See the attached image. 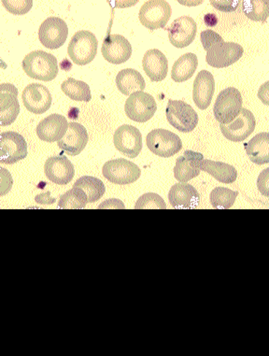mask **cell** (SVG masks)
Wrapping results in <instances>:
<instances>
[{"label":"cell","mask_w":269,"mask_h":356,"mask_svg":"<svg viewBox=\"0 0 269 356\" xmlns=\"http://www.w3.org/2000/svg\"><path fill=\"white\" fill-rule=\"evenodd\" d=\"M243 97L235 87H228L217 97L213 113L221 124L232 123L243 110Z\"/></svg>","instance_id":"obj_3"},{"label":"cell","mask_w":269,"mask_h":356,"mask_svg":"<svg viewBox=\"0 0 269 356\" xmlns=\"http://www.w3.org/2000/svg\"><path fill=\"white\" fill-rule=\"evenodd\" d=\"M172 13L170 5L164 0H149L141 6L138 18L149 31L165 29Z\"/></svg>","instance_id":"obj_6"},{"label":"cell","mask_w":269,"mask_h":356,"mask_svg":"<svg viewBox=\"0 0 269 356\" xmlns=\"http://www.w3.org/2000/svg\"><path fill=\"white\" fill-rule=\"evenodd\" d=\"M201 42H202L203 48L205 49L206 51L209 50L211 46L215 45L216 43L222 42L224 39L215 31H202L200 34Z\"/></svg>","instance_id":"obj_36"},{"label":"cell","mask_w":269,"mask_h":356,"mask_svg":"<svg viewBox=\"0 0 269 356\" xmlns=\"http://www.w3.org/2000/svg\"><path fill=\"white\" fill-rule=\"evenodd\" d=\"M101 53L105 60L113 65L126 63L132 56V46L122 35L108 34L103 42Z\"/></svg>","instance_id":"obj_15"},{"label":"cell","mask_w":269,"mask_h":356,"mask_svg":"<svg viewBox=\"0 0 269 356\" xmlns=\"http://www.w3.org/2000/svg\"><path fill=\"white\" fill-rule=\"evenodd\" d=\"M69 124L66 117L56 113L51 114L38 124V137L45 143H58L66 135Z\"/></svg>","instance_id":"obj_20"},{"label":"cell","mask_w":269,"mask_h":356,"mask_svg":"<svg viewBox=\"0 0 269 356\" xmlns=\"http://www.w3.org/2000/svg\"><path fill=\"white\" fill-rule=\"evenodd\" d=\"M27 156V143L21 134L7 131L0 134V163L13 165Z\"/></svg>","instance_id":"obj_10"},{"label":"cell","mask_w":269,"mask_h":356,"mask_svg":"<svg viewBox=\"0 0 269 356\" xmlns=\"http://www.w3.org/2000/svg\"><path fill=\"white\" fill-rule=\"evenodd\" d=\"M257 188L261 194L269 197V168L263 170L258 177Z\"/></svg>","instance_id":"obj_37"},{"label":"cell","mask_w":269,"mask_h":356,"mask_svg":"<svg viewBox=\"0 0 269 356\" xmlns=\"http://www.w3.org/2000/svg\"><path fill=\"white\" fill-rule=\"evenodd\" d=\"M97 46L99 42L92 32L78 31L70 40L67 54L73 63L78 66H85L91 63L96 57Z\"/></svg>","instance_id":"obj_2"},{"label":"cell","mask_w":269,"mask_h":356,"mask_svg":"<svg viewBox=\"0 0 269 356\" xmlns=\"http://www.w3.org/2000/svg\"><path fill=\"white\" fill-rule=\"evenodd\" d=\"M146 144L149 150L157 156L172 157L183 149V143L175 133L167 129H154L147 135Z\"/></svg>","instance_id":"obj_4"},{"label":"cell","mask_w":269,"mask_h":356,"mask_svg":"<svg viewBox=\"0 0 269 356\" xmlns=\"http://www.w3.org/2000/svg\"><path fill=\"white\" fill-rule=\"evenodd\" d=\"M116 86L124 96H131L136 92H143L146 83L142 75L138 70L126 69L117 74Z\"/></svg>","instance_id":"obj_25"},{"label":"cell","mask_w":269,"mask_h":356,"mask_svg":"<svg viewBox=\"0 0 269 356\" xmlns=\"http://www.w3.org/2000/svg\"><path fill=\"white\" fill-rule=\"evenodd\" d=\"M0 170H1V193H0V195L2 197V195L9 193L10 188H12L13 179L9 171L3 168H0Z\"/></svg>","instance_id":"obj_39"},{"label":"cell","mask_w":269,"mask_h":356,"mask_svg":"<svg viewBox=\"0 0 269 356\" xmlns=\"http://www.w3.org/2000/svg\"><path fill=\"white\" fill-rule=\"evenodd\" d=\"M168 200L177 210H194L199 206L200 195L191 184H177L171 187Z\"/></svg>","instance_id":"obj_22"},{"label":"cell","mask_w":269,"mask_h":356,"mask_svg":"<svg viewBox=\"0 0 269 356\" xmlns=\"http://www.w3.org/2000/svg\"><path fill=\"white\" fill-rule=\"evenodd\" d=\"M89 135L85 127L78 123H70L66 135L57 143L59 148L67 156H79L88 143Z\"/></svg>","instance_id":"obj_21"},{"label":"cell","mask_w":269,"mask_h":356,"mask_svg":"<svg viewBox=\"0 0 269 356\" xmlns=\"http://www.w3.org/2000/svg\"><path fill=\"white\" fill-rule=\"evenodd\" d=\"M49 195H50V192H47L46 194L37 195L35 200H36V202L39 204H51V201L49 200H53L54 198L49 197Z\"/></svg>","instance_id":"obj_42"},{"label":"cell","mask_w":269,"mask_h":356,"mask_svg":"<svg viewBox=\"0 0 269 356\" xmlns=\"http://www.w3.org/2000/svg\"><path fill=\"white\" fill-rule=\"evenodd\" d=\"M99 209V210H103V209H118V210L122 209V210H124L126 207H124V204L122 201L113 198V200H108L100 204Z\"/></svg>","instance_id":"obj_40"},{"label":"cell","mask_w":269,"mask_h":356,"mask_svg":"<svg viewBox=\"0 0 269 356\" xmlns=\"http://www.w3.org/2000/svg\"><path fill=\"white\" fill-rule=\"evenodd\" d=\"M22 67L28 77L43 81L54 80L59 72L56 57L44 51H34L27 54Z\"/></svg>","instance_id":"obj_1"},{"label":"cell","mask_w":269,"mask_h":356,"mask_svg":"<svg viewBox=\"0 0 269 356\" xmlns=\"http://www.w3.org/2000/svg\"><path fill=\"white\" fill-rule=\"evenodd\" d=\"M256 127L254 115L252 111L243 108L232 123L220 124L222 135L233 143H241L247 140L254 132Z\"/></svg>","instance_id":"obj_13"},{"label":"cell","mask_w":269,"mask_h":356,"mask_svg":"<svg viewBox=\"0 0 269 356\" xmlns=\"http://www.w3.org/2000/svg\"><path fill=\"white\" fill-rule=\"evenodd\" d=\"M238 195V192L232 191L225 187H217L211 191L209 200L211 206L216 210H228L232 208Z\"/></svg>","instance_id":"obj_32"},{"label":"cell","mask_w":269,"mask_h":356,"mask_svg":"<svg viewBox=\"0 0 269 356\" xmlns=\"http://www.w3.org/2000/svg\"><path fill=\"white\" fill-rule=\"evenodd\" d=\"M144 72L152 81H162L167 78L168 61L165 54L157 49L147 51L142 60Z\"/></svg>","instance_id":"obj_24"},{"label":"cell","mask_w":269,"mask_h":356,"mask_svg":"<svg viewBox=\"0 0 269 356\" xmlns=\"http://www.w3.org/2000/svg\"><path fill=\"white\" fill-rule=\"evenodd\" d=\"M20 113L18 89L12 83L0 84V124L10 126Z\"/></svg>","instance_id":"obj_16"},{"label":"cell","mask_w":269,"mask_h":356,"mask_svg":"<svg viewBox=\"0 0 269 356\" xmlns=\"http://www.w3.org/2000/svg\"><path fill=\"white\" fill-rule=\"evenodd\" d=\"M157 111L156 99L145 92H136L127 99L124 111L130 120L146 123L153 118Z\"/></svg>","instance_id":"obj_8"},{"label":"cell","mask_w":269,"mask_h":356,"mask_svg":"<svg viewBox=\"0 0 269 356\" xmlns=\"http://www.w3.org/2000/svg\"><path fill=\"white\" fill-rule=\"evenodd\" d=\"M88 203V197L85 193L77 187L60 197L58 207L62 210H83Z\"/></svg>","instance_id":"obj_31"},{"label":"cell","mask_w":269,"mask_h":356,"mask_svg":"<svg viewBox=\"0 0 269 356\" xmlns=\"http://www.w3.org/2000/svg\"><path fill=\"white\" fill-rule=\"evenodd\" d=\"M113 143L117 150L129 159H136L142 150V135L137 127L129 124L117 129Z\"/></svg>","instance_id":"obj_12"},{"label":"cell","mask_w":269,"mask_h":356,"mask_svg":"<svg viewBox=\"0 0 269 356\" xmlns=\"http://www.w3.org/2000/svg\"><path fill=\"white\" fill-rule=\"evenodd\" d=\"M201 170L205 171L222 184L235 183L238 178V171L229 164L224 162L213 161L204 159L201 165Z\"/></svg>","instance_id":"obj_27"},{"label":"cell","mask_w":269,"mask_h":356,"mask_svg":"<svg viewBox=\"0 0 269 356\" xmlns=\"http://www.w3.org/2000/svg\"><path fill=\"white\" fill-rule=\"evenodd\" d=\"M204 160L202 154L188 150L176 160L174 177L181 184H187L200 174Z\"/></svg>","instance_id":"obj_19"},{"label":"cell","mask_w":269,"mask_h":356,"mask_svg":"<svg viewBox=\"0 0 269 356\" xmlns=\"http://www.w3.org/2000/svg\"><path fill=\"white\" fill-rule=\"evenodd\" d=\"M197 67L198 59L195 54H184L174 63L171 70V79L176 83L188 81L195 74Z\"/></svg>","instance_id":"obj_28"},{"label":"cell","mask_w":269,"mask_h":356,"mask_svg":"<svg viewBox=\"0 0 269 356\" xmlns=\"http://www.w3.org/2000/svg\"><path fill=\"white\" fill-rule=\"evenodd\" d=\"M24 107L30 113L42 114L51 108V95L47 87L40 83H31L27 86L22 94Z\"/></svg>","instance_id":"obj_17"},{"label":"cell","mask_w":269,"mask_h":356,"mask_svg":"<svg viewBox=\"0 0 269 356\" xmlns=\"http://www.w3.org/2000/svg\"><path fill=\"white\" fill-rule=\"evenodd\" d=\"M243 53V46L222 40L206 51V61L211 67L224 69L238 62Z\"/></svg>","instance_id":"obj_9"},{"label":"cell","mask_w":269,"mask_h":356,"mask_svg":"<svg viewBox=\"0 0 269 356\" xmlns=\"http://www.w3.org/2000/svg\"><path fill=\"white\" fill-rule=\"evenodd\" d=\"M2 4L8 12L15 15H26L33 7V1L31 0H3Z\"/></svg>","instance_id":"obj_35"},{"label":"cell","mask_w":269,"mask_h":356,"mask_svg":"<svg viewBox=\"0 0 269 356\" xmlns=\"http://www.w3.org/2000/svg\"><path fill=\"white\" fill-rule=\"evenodd\" d=\"M102 173L111 183L119 184V186H127L140 179L141 170L135 163L120 159L105 163Z\"/></svg>","instance_id":"obj_7"},{"label":"cell","mask_w":269,"mask_h":356,"mask_svg":"<svg viewBox=\"0 0 269 356\" xmlns=\"http://www.w3.org/2000/svg\"><path fill=\"white\" fill-rule=\"evenodd\" d=\"M168 32V39L174 47L183 49L188 47L195 39L197 26L190 16L177 18L170 26L165 27Z\"/></svg>","instance_id":"obj_14"},{"label":"cell","mask_w":269,"mask_h":356,"mask_svg":"<svg viewBox=\"0 0 269 356\" xmlns=\"http://www.w3.org/2000/svg\"><path fill=\"white\" fill-rule=\"evenodd\" d=\"M211 5L215 9L224 13L234 12L238 8L241 2L238 0H229V1H211Z\"/></svg>","instance_id":"obj_38"},{"label":"cell","mask_w":269,"mask_h":356,"mask_svg":"<svg viewBox=\"0 0 269 356\" xmlns=\"http://www.w3.org/2000/svg\"><path fill=\"white\" fill-rule=\"evenodd\" d=\"M245 151L250 160L256 165H266L269 163V132H262L255 135L245 144Z\"/></svg>","instance_id":"obj_26"},{"label":"cell","mask_w":269,"mask_h":356,"mask_svg":"<svg viewBox=\"0 0 269 356\" xmlns=\"http://www.w3.org/2000/svg\"><path fill=\"white\" fill-rule=\"evenodd\" d=\"M61 90L67 97L75 102H89L92 99L90 87L83 81L69 78L61 84Z\"/></svg>","instance_id":"obj_30"},{"label":"cell","mask_w":269,"mask_h":356,"mask_svg":"<svg viewBox=\"0 0 269 356\" xmlns=\"http://www.w3.org/2000/svg\"><path fill=\"white\" fill-rule=\"evenodd\" d=\"M205 23L208 26H214L218 23V18L216 17L215 15H206L205 16Z\"/></svg>","instance_id":"obj_43"},{"label":"cell","mask_w":269,"mask_h":356,"mask_svg":"<svg viewBox=\"0 0 269 356\" xmlns=\"http://www.w3.org/2000/svg\"><path fill=\"white\" fill-rule=\"evenodd\" d=\"M165 114L168 123L179 132H192L197 126V111L181 100H168Z\"/></svg>","instance_id":"obj_5"},{"label":"cell","mask_w":269,"mask_h":356,"mask_svg":"<svg viewBox=\"0 0 269 356\" xmlns=\"http://www.w3.org/2000/svg\"><path fill=\"white\" fill-rule=\"evenodd\" d=\"M215 91V81L208 70H201L194 81L193 99L198 108L206 110L213 100Z\"/></svg>","instance_id":"obj_23"},{"label":"cell","mask_w":269,"mask_h":356,"mask_svg":"<svg viewBox=\"0 0 269 356\" xmlns=\"http://www.w3.org/2000/svg\"><path fill=\"white\" fill-rule=\"evenodd\" d=\"M258 97L263 104L269 106V81L261 86L258 91Z\"/></svg>","instance_id":"obj_41"},{"label":"cell","mask_w":269,"mask_h":356,"mask_svg":"<svg viewBox=\"0 0 269 356\" xmlns=\"http://www.w3.org/2000/svg\"><path fill=\"white\" fill-rule=\"evenodd\" d=\"M69 36L66 22L58 17H49L40 26L39 39L45 48L56 50L62 47Z\"/></svg>","instance_id":"obj_11"},{"label":"cell","mask_w":269,"mask_h":356,"mask_svg":"<svg viewBox=\"0 0 269 356\" xmlns=\"http://www.w3.org/2000/svg\"><path fill=\"white\" fill-rule=\"evenodd\" d=\"M44 172L49 181L59 186H66L74 178L75 168L66 156L59 154L47 159Z\"/></svg>","instance_id":"obj_18"},{"label":"cell","mask_w":269,"mask_h":356,"mask_svg":"<svg viewBox=\"0 0 269 356\" xmlns=\"http://www.w3.org/2000/svg\"><path fill=\"white\" fill-rule=\"evenodd\" d=\"M244 15L254 22H266L269 16V0H245Z\"/></svg>","instance_id":"obj_33"},{"label":"cell","mask_w":269,"mask_h":356,"mask_svg":"<svg viewBox=\"0 0 269 356\" xmlns=\"http://www.w3.org/2000/svg\"><path fill=\"white\" fill-rule=\"evenodd\" d=\"M73 187H77V188L83 190L88 197L89 203H95L97 200H101L106 192L105 184L96 177H81L75 181Z\"/></svg>","instance_id":"obj_29"},{"label":"cell","mask_w":269,"mask_h":356,"mask_svg":"<svg viewBox=\"0 0 269 356\" xmlns=\"http://www.w3.org/2000/svg\"><path fill=\"white\" fill-rule=\"evenodd\" d=\"M165 200L156 193H147L141 195L135 205V210H165Z\"/></svg>","instance_id":"obj_34"}]
</instances>
